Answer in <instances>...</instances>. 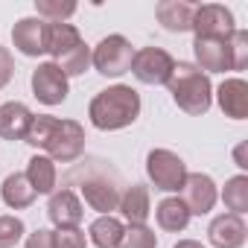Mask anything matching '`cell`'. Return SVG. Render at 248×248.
Listing matches in <instances>:
<instances>
[{"label": "cell", "mask_w": 248, "mask_h": 248, "mask_svg": "<svg viewBox=\"0 0 248 248\" xmlns=\"http://www.w3.org/2000/svg\"><path fill=\"white\" fill-rule=\"evenodd\" d=\"M91 126L99 132H117L126 129L140 117V93L132 85H111L102 88L91 105H88Z\"/></svg>", "instance_id": "6da1fadb"}, {"label": "cell", "mask_w": 248, "mask_h": 248, "mask_svg": "<svg viewBox=\"0 0 248 248\" xmlns=\"http://www.w3.org/2000/svg\"><path fill=\"white\" fill-rule=\"evenodd\" d=\"M167 88L172 93V102L190 114V117H202L210 111L213 105V85H210V76L202 73L196 64H187V62H175L170 79H167Z\"/></svg>", "instance_id": "7a4b0ae2"}, {"label": "cell", "mask_w": 248, "mask_h": 248, "mask_svg": "<svg viewBox=\"0 0 248 248\" xmlns=\"http://www.w3.org/2000/svg\"><path fill=\"white\" fill-rule=\"evenodd\" d=\"M41 149L47 152V158L53 164H73L85 152V129L76 120H59L56 117Z\"/></svg>", "instance_id": "3957f363"}, {"label": "cell", "mask_w": 248, "mask_h": 248, "mask_svg": "<svg viewBox=\"0 0 248 248\" xmlns=\"http://www.w3.org/2000/svg\"><path fill=\"white\" fill-rule=\"evenodd\" d=\"M132 59H135V47L129 38L123 35H105L93 50H91V64L96 67V73L117 79L123 73L132 70Z\"/></svg>", "instance_id": "277c9868"}, {"label": "cell", "mask_w": 248, "mask_h": 248, "mask_svg": "<svg viewBox=\"0 0 248 248\" xmlns=\"http://www.w3.org/2000/svg\"><path fill=\"white\" fill-rule=\"evenodd\" d=\"M70 178L79 181V190L85 196V202L99 210V216H111V210H117L120 204V178L108 170H99V172H88V175H76L70 172Z\"/></svg>", "instance_id": "5b68a950"}, {"label": "cell", "mask_w": 248, "mask_h": 248, "mask_svg": "<svg viewBox=\"0 0 248 248\" xmlns=\"http://www.w3.org/2000/svg\"><path fill=\"white\" fill-rule=\"evenodd\" d=\"M146 175L155 184V190L181 193V187L187 181V164L170 149H152L146 155Z\"/></svg>", "instance_id": "8992f818"}, {"label": "cell", "mask_w": 248, "mask_h": 248, "mask_svg": "<svg viewBox=\"0 0 248 248\" xmlns=\"http://www.w3.org/2000/svg\"><path fill=\"white\" fill-rule=\"evenodd\" d=\"M172 67H175V59L167 50H161V47H140V50H135L132 73L143 85H167Z\"/></svg>", "instance_id": "52a82bcc"}, {"label": "cell", "mask_w": 248, "mask_h": 248, "mask_svg": "<svg viewBox=\"0 0 248 248\" xmlns=\"http://www.w3.org/2000/svg\"><path fill=\"white\" fill-rule=\"evenodd\" d=\"M47 41H50V24L41 21L38 15H30V18H21L15 27H12V44L21 56H30V59H38L47 53Z\"/></svg>", "instance_id": "ba28073f"}, {"label": "cell", "mask_w": 248, "mask_h": 248, "mask_svg": "<svg viewBox=\"0 0 248 248\" xmlns=\"http://www.w3.org/2000/svg\"><path fill=\"white\" fill-rule=\"evenodd\" d=\"M30 85H32L35 99H38V102H44V105H62V102L67 99V93H70L67 76H64L53 62L38 64V67L32 70Z\"/></svg>", "instance_id": "9c48e42d"}, {"label": "cell", "mask_w": 248, "mask_h": 248, "mask_svg": "<svg viewBox=\"0 0 248 248\" xmlns=\"http://www.w3.org/2000/svg\"><path fill=\"white\" fill-rule=\"evenodd\" d=\"M233 12L219 3H204L196 6L193 12V32L202 38H228L233 32Z\"/></svg>", "instance_id": "30bf717a"}, {"label": "cell", "mask_w": 248, "mask_h": 248, "mask_svg": "<svg viewBox=\"0 0 248 248\" xmlns=\"http://www.w3.org/2000/svg\"><path fill=\"white\" fill-rule=\"evenodd\" d=\"M219 193H216V184L207 172H187V181L181 187V202L187 204L190 216H204L213 210Z\"/></svg>", "instance_id": "8fae6325"}, {"label": "cell", "mask_w": 248, "mask_h": 248, "mask_svg": "<svg viewBox=\"0 0 248 248\" xmlns=\"http://www.w3.org/2000/svg\"><path fill=\"white\" fill-rule=\"evenodd\" d=\"M193 53H196V62H199L196 67L202 73H225V70H233L231 67L228 38H202V35H196Z\"/></svg>", "instance_id": "7c38bea8"}, {"label": "cell", "mask_w": 248, "mask_h": 248, "mask_svg": "<svg viewBox=\"0 0 248 248\" xmlns=\"http://www.w3.org/2000/svg\"><path fill=\"white\" fill-rule=\"evenodd\" d=\"M47 216L56 225V231L59 228H79V222L85 216L82 199L73 190H53L50 202H47Z\"/></svg>", "instance_id": "4fadbf2b"}, {"label": "cell", "mask_w": 248, "mask_h": 248, "mask_svg": "<svg viewBox=\"0 0 248 248\" xmlns=\"http://www.w3.org/2000/svg\"><path fill=\"white\" fill-rule=\"evenodd\" d=\"M207 239L213 248H242L248 239V228L242 222V216L236 213H222L210 222L207 228Z\"/></svg>", "instance_id": "5bb4252c"}, {"label": "cell", "mask_w": 248, "mask_h": 248, "mask_svg": "<svg viewBox=\"0 0 248 248\" xmlns=\"http://www.w3.org/2000/svg\"><path fill=\"white\" fill-rule=\"evenodd\" d=\"M32 117L35 114L24 102H3L0 105V138L3 140H27Z\"/></svg>", "instance_id": "9a60e30c"}, {"label": "cell", "mask_w": 248, "mask_h": 248, "mask_svg": "<svg viewBox=\"0 0 248 248\" xmlns=\"http://www.w3.org/2000/svg\"><path fill=\"white\" fill-rule=\"evenodd\" d=\"M216 102L231 120H245L248 117V82L245 79H225L216 88Z\"/></svg>", "instance_id": "2e32d148"}, {"label": "cell", "mask_w": 248, "mask_h": 248, "mask_svg": "<svg viewBox=\"0 0 248 248\" xmlns=\"http://www.w3.org/2000/svg\"><path fill=\"white\" fill-rule=\"evenodd\" d=\"M117 210L129 219V225H146L149 213H152V196L146 184H132L120 193V204Z\"/></svg>", "instance_id": "e0dca14e"}, {"label": "cell", "mask_w": 248, "mask_h": 248, "mask_svg": "<svg viewBox=\"0 0 248 248\" xmlns=\"http://www.w3.org/2000/svg\"><path fill=\"white\" fill-rule=\"evenodd\" d=\"M193 12H196V6L187 3V0H161L155 6V18L167 32H190Z\"/></svg>", "instance_id": "ac0fdd59"}, {"label": "cell", "mask_w": 248, "mask_h": 248, "mask_svg": "<svg viewBox=\"0 0 248 248\" xmlns=\"http://www.w3.org/2000/svg\"><path fill=\"white\" fill-rule=\"evenodd\" d=\"M24 175H27L30 187L35 190V196H50V193L56 190V181H59L56 164H53L47 155H32Z\"/></svg>", "instance_id": "d6986e66"}, {"label": "cell", "mask_w": 248, "mask_h": 248, "mask_svg": "<svg viewBox=\"0 0 248 248\" xmlns=\"http://www.w3.org/2000/svg\"><path fill=\"white\" fill-rule=\"evenodd\" d=\"M0 199H3V204L12 207V210H24V207H30L35 202V190L30 187L24 172H12V175L3 178V184H0Z\"/></svg>", "instance_id": "ffe728a7"}, {"label": "cell", "mask_w": 248, "mask_h": 248, "mask_svg": "<svg viewBox=\"0 0 248 248\" xmlns=\"http://www.w3.org/2000/svg\"><path fill=\"white\" fill-rule=\"evenodd\" d=\"M155 219H158L161 231L181 233V231L190 225V210H187V204L181 202V196H170V199H164V202L155 207Z\"/></svg>", "instance_id": "44dd1931"}, {"label": "cell", "mask_w": 248, "mask_h": 248, "mask_svg": "<svg viewBox=\"0 0 248 248\" xmlns=\"http://www.w3.org/2000/svg\"><path fill=\"white\" fill-rule=\"evenodd\" d=\"M123 231H126V225L117 216H96L91 222V242L96 248H117L123 239Z\"/></svg>", "instance_id": "7402d4cb"}, {"label": "cell", "mask_w": 248, "mask_h": 248, "mask_svg": "<svg viewBox=\"0 0 248 248\" xmlns=\"http://www.w3.org/2000/svg\"><path fill=\"white\" fill-rule=\"evenodd\" d=\"M53 64L70 79V76H82L88 67H91V47L85 44V41H79V44H73L70 50H64L59 59H53Z\"/></svg>", "instance_id": "603a6c76"}, {"label": "cell", "mask_w": 248, "mask_h": 248, "mask_svg": "<svg viewBox=\"0 0 248 248\" xmlns=\"http://www.w3.org/2000/svg\"><path fill=\"white\" fill-rule=\"evenodd\" d=\"M222 202L231 213L242 216L248 213V175H233L225 181V190H222Z\"/></svg>", "instance_id": "cb8c5ba5"}, {"label": "cell", "mask_w": 248, "mask_h": 248, "mask_svg": "<svg viewBox=\"0 0 248 248\" xmlns=\"http://www.w3.org/2000/svg\"><path fill=\"white\" fill-rule=\"evenodd\" d=\"M82 41V35H79V30L73 27V24H50V41H47V53L53 56V59H59L64 50H70L73 44H79Z\"/></svg>", "instance_id": "d4e9b609"}, {"label": "cell", "mask_w": 248, "mask_h": 248, "mask_svg": "<svg viewBox=\"0 0 248 248\" xmlns=\"http://www.w3.org/2000/svg\"><path fill=\"white\" fill-rule=\"evenodd\" d=\"M117 248H158V236L146 225H129L123 231V239Z\"/></svg>", "instance_id": "484cf974"}, {"label": "cell", "mask_w": 248, "mask_h": 248, "mask_svg": "<svg viewBox=\"0 0 248 248\" xmlns=\"http://www.w3.org/2000/svg\"><path fill=\"white\" fill-rule=\"evenodd\" d=\"M35 12L41 21L47 24H64L73 12H76V3H56V0H35Z\"/></svg>", "instance_id": "4316f807"}, {"label": "cell", "mask_w": 248, "mask_h": 248, "mask_svg": "<svg viewBox=\"0 0 248 248\" xmlns=\"http://www.w3.org/2000/svg\"><path fill=\"white\" fill-rule=\"evenodd\" d=\"M27 228L18 216H0V248H15L24 239Z\"/></svg>", "instance_id": "83f0119b"}, {"label": "cell", "mask_w": 248, "mask_h": 248, "mask_svg": "<svg viewBox=\"0 0 248 248\" xmlns=\"http://www.w3.org/2000/svg\"><path fill=\"white\" fill-rule=\"evenodd\" d=\"M228 50H231V67L242 70L248 62V32L245 30H233L228 35Z\"/></svg>", "instance_id": "f1b7e54d"}, {"label": "cell", "mask_w": 248, "mask_h": 248, "mask_svg": "<svg viewBox=\"0 0 248 248\" xmlns=\"http://www.w3.org/2000/svg\"><path fill=\"white\" fill-rule=\"evenodd\" d=\"M53 242H56V248H88L85 231H79V228H59V231H53Z\"/></svg>", "instance_id": "f546056e"}, {"label": "cell", "mask_w": 248, "mask_h": 248, "mask_svg": "<svg viewBox=\"0 0 248 248\" xmlns=\"http://www.w3.org/2000/svg\"><path fill=\"white\" fill-rule=\"evenodd\" d=\"M15 76V59L6 47H0V88H6Z\"/></svg>", "instance_id": "4dcf8cb0"}, {"label": "cell", "mask_w": 248, "mask_h": 248, "mask_svg": "<svg viewBox=\"0 0 248 248\" xmlns=\"http://www.w3.org/2000/svg\"><path fill=\"white\" fill-rule=\"evenodd\" d=\"M24 248H56V242H53V231H50V228H38L35 233L27 236V245H24Z\"/></svg>", "instance_id": "1f68e13d"}, {"label": "cell", "mask_w": 248, "mask_h": 248, "mask_svg": "<svg viewBox=\"0 0 248 248\" xmlns=\"http://www.w3.org/2000/svg\"><path fill=\"white\" fill-rule=\"evenodd\" d=\"M233 158H236V167H242V170L248 167V161H245V143H239V146H236V152H233Z\"/></svg>", "instance_id": "d6a6232c"}, {"label": "cell", "mask_w": 248, "mask_h": 248, "mask_svg": "<svg viewBox=\"0 0 248 248\" xmlns=\"http://www.w3.org/2000/svg\"><path fill=\"white\" fill-rule=\"evenodd\" d=\"M172 248H204V245H202L199 239H178Z\"/></svg>", "instance_id": "836d02e7"}]
</instances>
